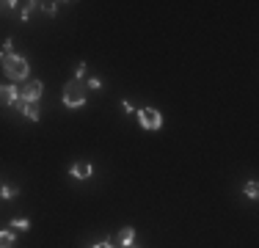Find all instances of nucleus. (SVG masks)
Listing matches in <instances>:
<instances>
[{
  "mask_svg": "<svg viewBox=\"0 0 259 248\" xmlns=\"http://www.w3.org/2000/svg\"><path fill=\"white\" fill-rule=\"evenodd\" d=\"M86 99H88L86 80H78V78L67 80V86H63V105L67 108H83Z\"/></svg>",
  "mask_w": 259,
  "mask_h": 248,
  "instance_id": "f257e3e1",
  "label": "nucleus"
},
{
  "mask_svg": "<svg viewBox=\"0 0 259 248\" xmlns=\"http://www.w3.org/2000/svg\"><path fill=\"white\" fill-rule=\"evenodd\" d=\"M22 116H28L31 121H39V119H42V110H39V102H25V108H22Z\"/></svg>",
  "mask_w": 259,
  "mask_h": 248,
  "instance_id": "6e6552de",
  "label": "nucleus"
},
{
  "mask_svg": "<svg viewBox=\"0 0 259 248\" xmlns=\"http://www.w3.org/2000/svg\"><path fill=\"white\" fill-rule=\"evenodd\" d=\"M39 6H42L47 14H55V6H58V3H39Z\"/></svg>",
  "mask_w": 259,
  "mask_h": 248,
  "instance_id": "4468645a",
  "label": "nucleus"
},
{
  "mask_svg": "<svg viewBox=\"0 0 259 248\" xmlns=\"http://www.w3.org/2000/svg\"><path fill=\"white\" fill-rule=\"evenodd\" d=\"M42 94H44V83L42 80H28L25 88L20 91V97L25 99V102H39V99H42Z\"/></svg>",
  "mask_w": 259,
  "mask_h": 248,
  "instance_id": "20e7f679",
  "label": "nucleus"
},
{
  "mask_svg": "<svg viewBox=\"0 0 259 248\" xmlns=\"http://www.w3.org/2000/svg\"><path fill=\"white\" fill-rule=\"evenodd\" d=\"M75 78H78V80H83V78H86V64H83V61L75 67Z\"/></svg>",
  "mask_w": 259,
  "mask_h": 248,
  "instance_id": "ddd939ff",
  "label": "nucleus"
},
{
  "mask_svg": "<svg viewBox=\"0 0 259 248\" xmlns=\"http://www.w3.org/2000/svg\"><path fill=\"white\" fill-rule=\"evenodd\" d=\"M69 174H72L75 179H88V176L94 174V165L88 163V160H78L72 168H69Z\"/></svg>",
  "mask_w": 259,
  "mask_h": 248,
  "instance_id": "39448f33",
  "label": "nucleus"
},
{
  "mask_svg": "<svg viewBox=\"0 0 259 248\" xmlns=\"http://www.w3.org/2000/svg\"><path fill=\"white\" fill-rule=\"evenodd\" d=\"M86 86H88V88H99V86H102V80H99V78H91Z\"/></svg>",
  "mask_w": 259,
  "mask_h": 248,
  "instance_id": "2eb2a0df",
  "label": "nucleus"
},
{
  "mask_svg": "<svg viewBox=\"0 0 259 248\" xmlns=\"http://www.w3.org/2000/svg\"><path fill=\"white\" fill-rule=\"evenodd\" d=\"M138 121L144 130H160L163 127V113L155 108H141L138 110Z\"/></svg>",
  "mask_w": 259,
  "mask_h": 248,
  "instance_id": "7ed1b4c3",
  "label": "nucleus"
},
{
  "mask_svg": "<svg viewBox=\"0 0 259 248\" xmlns=\"http://www.w3.org/2000/svg\"><path fill=\"white\" fill-rule=\"evenodd\" d=\"M20 99V88L17 86H0V105H14Z\"/></svg>",
  "mask_w": 259,
  "mask_h": 248,
  "instance_id": "423d86ee",
  "label": "nucleus"
},
{
  "mask_svg": "<svg viewBox=\"0 0 259 248\" xmlns=\"http://www.w3.org/2000/svg\"><path fill=\"white\" fill-rule=\"evenodd\" d=\"M0 61H3V72L9 75V80L20 83V80H28V75H31V67H28V61L22 55H0Z\"/></svg>",
  "mask_w": 259,
  "mask_h": 248,
  "instance_id": "f03ea898",
  "label": "nucleus"
},
{
  "mask_svg": "<svg viewBox=\"0 0 259 248\" xmlns=\"http://www.w3.org/2000/svg\"><path fill=\"white\" fill-rule=\"evenodd\" d=\"M127 248H130V245H127Z\"/></svg>",
  "mask_w": 259,
  "mask_h": 248,
  "instance_id": "f3484780",
  "label": "nucleus"
},
{
  "mask_svg": "<svg viewBox=\"0 0 259 248\" xmlns=\"http://www.w3.org/2000/svg\"><path fill=\"white\" fill-rule=\"evenodd\" d=\"M17 193H20V188H14V185H0V196H3V199H14Z\"/></svg>",
  "mask_w": 259,
  "mask_h": 248,
  "instance_id": "9d476101",
  "label": "nucleus"
},
{
  "mask_svg": "<svg viewBox=\"0 0 259 248\" xmlns=\"http://www.w3.org/2000/svg\"><path fill=\"white\" fill-rule=\"evenodd\" d=\"M245 196H248V199H256V196H259V185H256V179H251L248 185H245Z\"/></svg>",
  "mask_w": 259,
  "mask_h": 248,
  "instance_id": "f8f14e48",
  "label": "nucleus"
},
{
  "mask_svg": "<svg viewBox=\"0 0 259 248\" xmlns=\"http://www.w3.org/2000/svg\"><path fill=\"white\" fill-rule=\"evenodd\" d=\"M91 248H113V243L108 240V243H97V245H91Z\"/></svg>",
  "mask_w": 259,
  "mask_h": 248,
  "instance_id": "dca6fc26",
  "label": "nucleus"
},
{
  "mask_svg": "<svg viewBox=\"0 0 259 248\" xmlns=\"http://www.w3.org/2000/svg\"><path fill=\"white\" fill-rule=\"evenodd\" d=\"M116 243H119V245H133L135 243V229L133 226H124L119 234H116Z\"/></svg>",
  "mask_w": 259,
  "mask_h": 248,
  "instance_id": "0eeeda50",
  "label": "nucleus"
},
{
  "mask_svg": "<svg viewBox=\"0 0 259 248\" xmlns=\"http://www.w3.org/2000/svg\"><path fill=\"white\" fill-rule=\"evenodd\" d=\"M0 248H14V234H11V232H0Z\"/></svg>",
  "mask_w": 259,
  "mask_h": 248,
  "instance_id": "9b49d317",
  "label": "nucleus"
},
{
  "mask_svg": "<svg viewBox=\"0 0 259 248\" xmlns=\"http://www.w3.org/2000/svg\"><path fill=\"white\" fill-rule=\"evenodd\" d=\"M11 229H14V232H28V229H31V221H28V218H14V221H11Z\"/></svg>",
  "mask_w": 259,
  "mask_h": 248,
  "instance_id": "1a4fd4ad",
  "label": "nucleus"
}]
</instances>
